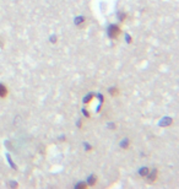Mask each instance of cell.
Segmentation results:
<instances>
[{"label": "cell", "mask_w": 179, "mask_h": 189, "mask_svg": "<svg viewBox=\"0 0 179 189\" xmlns=\"http://www.w3.org/2000/svg\"><path fill=\"white\" fill-rule=\"evenodd\" d=\"M108 32H109V37H110V38H118L121 31H120V28H119L118 26L112 25V26H109Z\"/></svg>", "instance_id": "1"}, {"label": "cell", "mask_w": 179, "mask_h": 189, "mask_svg": "<svg viewBox=\"0 0 179 189\" xmlns=\"http://www.w3.org/2000/svg\"><path fill=\"white\" fill-rule=\"evenodd\" d=\"M149 176H147V178H149V181L150 182H153V181H156V178H157V170H151V172L149 171V173H147Z\"/></svg>", "instance_id": "2"}, {"label": "cell", "mask_w": 179, "mask_h": 189, "mask_svg": "<svg viewBox=\"0 0 179 189\" xmlns=\"http://www.w3.org/2000/svg\"><path fill=\"white\" fill-rule=\"evenodd\" d=\"M7 96V89L5 85L0 84V98H5Z\"/></svg>", "instance_id": "3"}, {"label": "cell", "mask_w": 179, "mask_h": 189, "mask_svg": "<svg viewBox=\"0 0 179 189\" xmlns=\"http://www.w3.org/2000/svg\"><path fill=\"white\" fill-rule=\"evenodd\" d=\"M109 94L112 95V96H118L120 92H119V90L117 87H113V89H109Z\"/></svg>", "instance_id": "4"}, {"label": "cell", "mask_w": 179, "mask_h": 189, "mask_svg": "<svg viewBox=\"0 0 179 189\" xmlns=\"http://www.w3.org/2000/svg\"><path fill=\"white\" fill-rule=\"evenodd\" d=\"M94 184H96V177L91 176L89 178V186H94Z\"/></svg>", "instance_id": "5"}, {"label": "cell", "mask_w": 179, "mask_h": 189, "mask_svg": "<svg viewBox=\"0 0 179 189\" xmlns=\"http://www.w3.org/2000/svg\"><path fill=\"white\" fill-rule=\"evenodd\" d=\"M149 171H150L149 168H146V167H144V168H141V170H140V175H141V176H147V173H149Z\"/></svg>", "instance_id": "6"}, {"label": "cell", "mask_w": 179, "mask_h": 189, "mask_svg": "<svg viewBox=\"0 0 179 189\" xmlns=\"http://www.w3.org/2000/svg\"><path fill=\"white\" fill-rule=\"evenodd\" d=\"M128 145H129V140H128V139H124V141H123V143H120V146H121L123 149H126V147H128Z\"/></svg>", "instance_id": "7"}, {"label": "cell", "mask_w": 179, "mask_h": 189, "mask_svg": "<svg viewBox=\"0 0 179 189\" xmlns=\"http://www.w3.org/2000/svg\"><path fill=\"white\" fill-rule=\"evenodd\" d=\"M91 98H93V95H89V96H87V97L85 98V101H84V102H85V103H89Z\"/></svg>", "instance_id": "8"}, {"label": "cell", "mask_w": 179, "mask_h": 189, "mask_svg": "<svg viewBox=\"0 0 179 189\" xmlns=\"http://www.w3.org/2000/svg\"><path fill=\"white\" fill-rule=\"evenodd\" d=\"M81 187H82V188H85V187H86V184H82V183H80V184H78V186H76V188H81Z\"/></svg>", "instance_id": "9"}]
</instances>
